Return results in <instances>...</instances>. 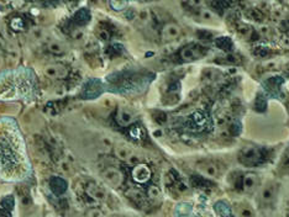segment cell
Listing matches in <instances>:
<instances>
[{"label":"cell","mask_w":289,"mask_h":217,"mask_svg":"<svg viewBox=\"0 0 289 217\" xmlns=\"http://www.w3.org/2000/svg\"><path fill=\"white\" fill-rule=\"evenodd\" d=\"M109 217H124V216H121V215H119V214H114V215H112V216H109Z\"/></svg>","instance_id":"30"},{"label":"cell","mask_w":289,"mask_h":217,"mask_svg":"<svg viewBox=\"0 0 289 217\" xmlns=\"http://www.w3.org/2000/svg\"><path fill=\"white\" fill-rule=\"evenodd\" d=\"M11 28L15 31H23L24 27H25V25H24V21L21 18H15L13 19V21H11L10 24Z\"/></svg>","instance_id":"27"},{"label":"cell","mask_w":289,"mask_h":217,"mask_svg":"<svg viewBox=\"0 0 289 217\" xmlns=\"http://www.w3.org/2000/svg\"><path fill=\"white\" fill-rule=\"evenodd\" d=\"M205 54V50L198 43H189L180 50L179 57L183 62H193L202 58Z\"/></svg>","instance_id":"6"},{"label":"cell","mask_w":289,"mask_h":217,"mask_svg":"<svg viewBox=\"0 0 289 217\" xmlns=\"http://www.w3.org/2000/svg\"><path fill=\"white\" fill-rule=\"evenodd\" d=\"M131 174L135 182L140 183V184L147 183L151 179V177H152V172H151L150 167L147 164H144V163H139V164L135 165Z\"/></svg>","instance_id":"10"},{"label":"cell","mask_w":289,"mask_h":217,"mask_svg":"<svg viewBox=\"0 0 289 217\" xmlns=\"http://www.w3.org/2000/svg\"><path fill=\"white\" fill-rule=\"evenodd\" d=\"M107 86L103 81L98 78H91L87 81L82 86V91L79 93V98L82 100H94V99L99 98L105 91Z\"/></svg>","instance_id":"5"},{"label":"cell","mask_w":289,"mask_h":217,"mask_svg":"<svg viewBox=\"0 0 289 217\" xmlns=\"http://www.w3.org/2000/svg\"><path fill=\"white\" fill-rule=\"evenodd\" d=\"M141 134H142V129L141 127H134V129H131V132H130V135H131V137L134 139H141Z\"/></svg>","instance_id":"29"},{"label":"cell","mask_w":289,"mask_h":217,"mask_svg":"<svg viewBox=\"0 0 289 217\" xmlns=\"http://www.w3.org/2000/svg\"><path fill=\"white\" fill-rule=\"evenodd\" d=\"M109 5L112 6L113 10L122 11L129 6V3H124V1H110Z\"/></svg>","instance_id":"25"},{"label":"cell","mask_w":289,"mask_h":217,"mask_svg":"<svg viewBox=\"0 0 289 217\" xmlns=\"http://www.w3.org/2000/svg\"><path fill=\"white\" fill-rule=\"evenodd\" d=\"M102 177L103 179L105 180V183H107L109 187H112L113 189H117V188L121 187L122 183H124V174H122V172L114 167H109L105 170H103Z\"/></svg>","instance_id":"7"},{"label":"cell","mask_w":289,"mask_h":217,"mask_svg":"<svg viewBox=\"0 0 289 217\" xmlns=\"http://www.w3.org/2000/svg\"><path fill=\"white\" fill-rule=\"evenodd\" d=\"M115 154L121 161H129L134 156V149L130 144L125 143V142H119L115 146Z\"/></svg>","instance_id":"18"},{"label":"cell","mask_w":289,"mask_h":217,"mask_svg":"<svg viewBox=\"0 0 289 217\" xmlns=\"http://www.w3.org/2000/svg\"><path fill=\"white\" fill-rule=\"evenodd\" d=\"M215 45L218 46V47L220 48V50L225 51V52H228V51H231V50H232V47H233L232 41H231L229 37H219V38H216Z\"/></svg>","instance_id":"22"},{"label":"cell","mask_w":289,"mask_h":217,"mask_svg":"<svg viewBox=\"0 0 289 217\" xmlns=\"http://www.w3.org/2000/svg\"><path fill=\"white\" fill-rule=\"evenodd\" d=\"M182 36V28L174 23L166 24L161 31V38L163 42H174Z\"/></svg>","instance_id":"8"},{"label":"cell","mask_w":289,"mask_h":217,"mask_svg":"<svg viewBox=\"0 0 289 217\" xmlns=\"http://www.w3.org/2000/svg\"><path fill=\"white\" fill-rule=\"evenodd\" d=\"M1 66H3V57L0 56V68H1Z\"/></svg>","instance_id":"31"},{"label":"cell","mask_w":289,"mask_h":217,"mask_svg":"<svg viewBox=\"0 0 289 217\" xmlns=\"http://www.w3.org/2000/svg\"><path fill=\"white\" fill-rule=\"evenodd\" d=\"M233 214L235 217H255V211L251 205L244 201L236 202L233 205Z\"/></svg>","instance_id":"17"},{"label":"cell","mask_w":289,"mask_h":217,"mask_svg":"<svg viewBox=\"0 0 289 217\" xmlns=\"http://www.w3.org/2000/svg\"><path fill=\"white\" fill-rule=\"evenodd\" d=\"M266 108H267L266 96H264L262 93H260L259 95H257L256 101H255V108H256L257 111L262 112V111H264V110H266Z\"/></svg>","instance_id":"23"},{"label":"cell","mask_w":289,"mask_h":217,"mask_svg":"<svg viewBox=\"0 0 289 217\" xmlns=\"http://www.w3.org/2000/svg\"><path fill=\"white\" fill-rule=\"evenodd\" d=\"M147 195H148V199L150 200H158V199H161V196H162V194H161V190L158 189L157 187H155V185H152V187L148 188Z\"/></svg>","instance_id":"24"},{"label":"cell","mask_w":289,"mask_h":217,"mask_svg":"<svg viewBox=\"0 0 289 217\" xmlns=\"http://www.w3.org/2000/svg\"><path fill=\"white\" fill-rule=\"evenodd\" d=\"M43 72L45 76L50 79H64L68 76V68L63 64H50Z\"/></svg>","instance_id":"13"},{"label":"cell","mask_w":289,"mask_h":217,"mask_svg":"<svg viewBox=\"0 0 289 217\" xmlns=\"http://www.w3.org/2000/svg\"><path fill=\"white\" fill-rule=\"evenodd\" d=\"M260 185V178L259 175L255 173H246L242 177V189L246 192H254L256 191L257 188Z\"/></svg>","instance_id":"15"},{"label":"cell","mask_w":289,"mask_h":217,"mask_svg":"<svg viewBox=\"0 0 289 217\" xmlns=\"http://www.w3.org/2000/svg\"><path fill=\"white\" fill-rule=\"evenodd\" d=\"M48 184H50V188L56 195L63 194L67 190V182L62 179L61 177H52L50 182H48Z\"/></svg>","instance_id":"19"},{"label":"cell","mask_w":289,"mask_h":217,"mask_svg":"<svg viewBox=\"0 0 289 217\" xmlns=\"http://www.w3.org/2000/svg\"><path fill=\"white\" fill-rule=\"evenodd\" d=\"M151 81L152 79L148 74H140L136 71H121L108 76L105 86L115 93L134 95L142 93Z\"/></svg>","instance_id":"3"},{"label":"cell","mask_w":289,"mask_h":217,"mask_svg":"<svg viewBox=\"0 0 289 217\" xmlns=\"http://www.w3.org/2000/svg\"><path fill=\"white\" fill-rule=\"evenodd\" d=\"M197 169L202 173L203 175L209 178H218L220 175L221 168L219 167V164L214 163V162L210 161H204L199 162L197 164Z\"/></svg>","instance_id":"11"},{"label":"cell","mask_w":289,"mask_h":217,"mask_svg":"<svg viewBox=\"0 0 289 217\" xmlns=\"http://www.w3.org/2000/svg\"><path fill=\"white\" fill-rule=\"evenodd\" d=\"M190 121H192L193 126H194V129L196 130H202L204 126H205L206 124V117L204 116L203 112L201 111H197L194 112V114L190 116Z\"/></svg>","instance_id":"21"},{"label":"cell","mask_w":289,"mask_h":217,"mask_svg":"<svg viewBox=\"0 0 289 217\" xmlns=\"http://www.w3.org/2000/svg\"><path fill=\"white\" fill-rule=\"evenodd\" d=\"M134 114L126 108H119L116 112V122L121 127H127L134 122Z\"/></svg>","instance_id":"16"},{"label":"cell","mask_w":289,"mask_h":217,"mask_svg":"<svg viewBox=\"0 0 289 217\" xmlns=\"http://www.w3.org/2000/svg\"><path fill=\"white\" fill-rule=\"evenodd\" d=\"M238 161L246 167H256L264 162V153L259 147H245L238 154Z\"/></svg>","instance_id":"4"},{"label":"cell","mask_w":289,"mask_h":217,"mask_svg":"<svg viewBox=\"0 0 289 217\" xmlns=\"http://www.w3.org/2000/svg\"><path fill=\"white\" fill-rule=\"evenodd\" d=\"M278 195V187L276 183H267L261 190V200L264 205H271L276 201Z\"/></svg>","instance_id":"12"},{"label":"cell","mask_w":289,"mask_h":217,"mask_svg":"<svg viewBox=\"0 0 289 217\" xmlns=\"http://www.w3.org/2000/svg\"><path fill=\"white\" fill-rule=\"evenodd\" d=\"M36 88V76L29 68H18L0 74V100H33Z\"/></svg>","instance_id":"2"},{"label":"cell","mask_w":289,"mask_h":217,"mask_svg":"<svg viewBox=\"0 0 289 217\" xmlns=\"http://www.w3.org/2000/svg\"><path fill=\"white\" fill-rule=\"evenodd\" d=\"M86 217H105L104 214L100 209H96V207H93V209H89L88 211L86 212Z\"/></svg>","instance_id":"28"},{"label":"cell","mask_w":289,"mask_h":217,"mask_svg":"<svg viewBox=\"0 0 289 217\" xmlns=\"http://www.w3.org/2000/svg\"><path fill=\"white\" fill-rule=\"evenodd\" d=\"M282 84H283V79L277 76L268 77V78H266L262 81V86L267 91V94L269 96H272V98H277L281 94Z\"/></svg>","instance_id":"9"},{"label":"cell","mask_w":289,"mask_h":217,"mask_svg":"<svg viewBox=\"0 0 289 217\" xmlns=\"http://www.w3.org/2000/svg\"><path fill=\"white\" fill-rule=\"evenodd\" d=\"M87 194L96 202H104L108 199V192L102 187L96 185L95 183H89L87 187Z\"/></svg>","instance_id":"14"},{"label":"cell","mask_w":289,"mask_h":217,"mask_svg":"<svg viewBox=\"0 0 289 217\" xmlns=\"http://www.w3.org/2000/svg\"><path fill=\"white\" fill-rule=\"evenodd\" d=\"M31 164L26 156L25 142L18 125L10 117L0 120V179L21 180Z\"/></svg>","instance_id":"1"},{"label":"cell","mask_w":289,"mask_h":217,"mask_svg":"<svg viewBox=\"0 0 289 217\" xmlns=\"http://www.w3.org/2000/svg\"><path fill=\"white\" fill-rule=\"evenodd\" d=\"M63 50L64 48L62 47V45L59 42H51L48 45V51L55 53V54H59V53L63 52Z\"/></svg>","instance_id":"26"},{"label":"cell","mask_w":289,"mask_h":217,"mask_svg":"<svg viewBox=\"0 0 289 217\" xmlns=\"http://www.w3.org/2000/svg\"><path fill=\"white\" fill-rule=\"evenodd\" d=\"M91 15L90 11L88 9H79L76 14L73 15V23L76 24L77 26H84L87 24H89L90 21Z\"/></svg>","instance_id":"20"}]
</instances>
